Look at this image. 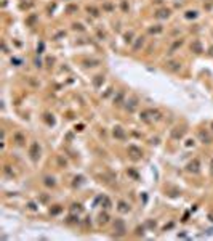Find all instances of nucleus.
<instances>
[{
	"instance_id": "f257e3e1",
	"label": "nucleus",
	"mask_w": 213,
	"mask_h": 241,
	"mask_svg": "<svg viewBox=\"0 0 213 241\" xmlns=\"http://www.w3.org/2000/svg\"><path fill=\"white\" fill-rule=\"evenodd\" d=\"M108 214H101L99 215V224H108Z\"/></svg>"
}]
</instances>
